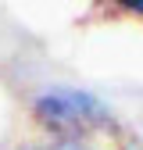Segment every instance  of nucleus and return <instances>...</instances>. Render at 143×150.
<instances>
[{
    "label": "nucleus",
    "instance_id": "obj_1",
    "mask_svg": "<svg viewBox=\"0 0 143 150\" xmlns=\"http://www.w3.org/2000/svg\"><path fill=\"white\" fill-rule=\"evenodd\" d=\"M32 118L54 136H93L100 129H111L115 115L100 97L75 86H54L32 97Z\"/></svg>",
    "mask_w": 143,
    "mask_h": 150
},
{
    "label": "nucleus",
    "instance_id": "obj_5",
    "mask_svg": "<svg viewBox=\"0 0 143 150\" xmlns=\"http://www.w3.org/2000/svg\"><path fill=\"white\" fill-rule=\"evenodd\" d=\"M125 150H129V146H125Z\"/></svg>",
    "mask_w": 143,
    "mask_h": 150
},
{
    "label": "nucleus",
    "instance_id": "obj_3",
    "mask_svg": "<svg viewBox=\"0 0 143 150\" xmlns=\"http://www.w3.org/2000/svg\"><path fill=\"white\" fill-rule=\"evenodd\" d=\"M122 7H125V11H132V14H143V0H125Z\"/></svg>",
    "mask_w": 143,
    "mask_h": 150
},
{
    "label": "nucleus",
    "instance_id": "obj_2",
    "mask_svg": "<svg viewBox=\"0 0 143 150\" xmlns=\"http://www.w3.org/2000/svg\"><path fill=\"white\" fill-rule=\"evenodd\" d=\"M47 150H97V143H93V136H61Z\"/></svg>",
    "mask_w": 143,
    "mask_h": 150
},
{
    "label": "nucleus",
    "instance_id": "obj_4",
    "mask_svg": "<svg viewBox=\"0 0 143 150\" xmlns=\"http://www.w3.org/2000/svg\"><path fill=\"white\" fill-rule=\"evenodd\" d=\"M18 150H40V146H18Z\"/></svg>",
    "mask_w": 143,
    "mask_h": 150
}]
</instances>
